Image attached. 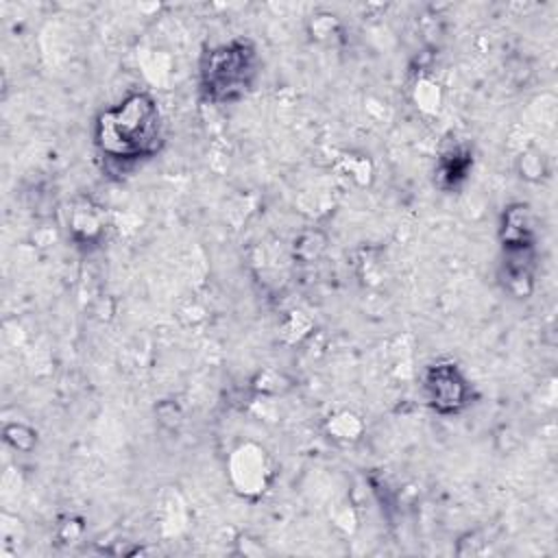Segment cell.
I'll return each instance as SVG.
<instances>
[{
    "instance_id": "1",
    "label": "cell",
    "mask_w": 558,
    "mask_h": 558,
    "mask_svg": "<svg viewBox=\"0 0 558 558\" xmlns=\"http://www.w3.org/2000/svg\"><path fill=\"white\" fill-rule=\"evenodd\" d=\"M94 140L98 150L113 161H137L155 155L161 146L157 102L146 92L129 94L98 116Z\"/></svg>"
},
{
    "instance_id": "3",
    "label": "cell",
    "mask_w": 558,
    "mask_h": 558,
    "mask_svg": "<svg viewBox=\"0 0 558 558\" xmlns=\"http://www.w3.org/2000/svg\"><path fill=\"white\" fill-rule=\"evenodd\" d=\"M425 390L429 405L440 414H456L469 401V384L451 362H438L427 371Z\"/></svg>"
},
{
    "instance_id": "4",
    "label": "cell",
    "mask_w": 558,
    "mask_h": 558,
    "mask_svg": "<svg viewBox=\"0 0 558 558\" xmlns=\"http://www.w3.org/2000/svg\"><path fill=\"white\" fill-rule=\"evenodd\" d=\"M466 166H469V155L466 153H460V150H453L451 155H447L440 163V177H447L449 179V185H453L458 179L464 177L466 172Z\"/></svg>"
},
{
    "instance_id": "2",
    "label": "cell",
    "mask_w": 558,
    "mask_h": 558,
    "mask_svg": "<svg viewBox=\"0 0 558 558\" xmlns=\"http://www.w3.org/2000/svg\"><path fill=\"white\" fill-rule=\"evenodd\" d=\"M257 74V52L248 39L211 48L201 61V89L211 102L240 98Z\"/></svg>"
}]
</instances>
